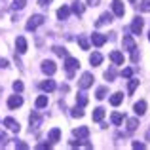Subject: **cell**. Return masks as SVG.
<instances>
[{"mask_svg":"<svg viewBox=\"0 0 150 150\" xmlns=\"http://www.w3.org/2000/svg\"><path fill=\"white\" fill-rule=\"evenodd\" d=\"M4 125H6V127L10 129V131H15V133H17L19 129H21V125H19V122H17V120H13L11 116L4 118Z\"/></svg>","mask_w":150,"mask_h":150,"instance_id":"ba28073f","label":"cell"},{"mask_svg":"<svg viewBox=\"0 0 150 150\" xmlns=\"http://www.w3.org/2000/svg\"><path fill=\"white\" fill-rule=\"evenodd\" d=\"M124 48L127 50V51H133L137 48V44H135V40H133V36H129V34H125L124 36Z\"/></svg>","mask_w":150,"mask_h":150,"instance_id":"4fadbf2b","label":"cell"},{"mask_svg":"<svg viewBox=\"0 0 150 150\" xmlns=\"http://www.w3.org/2000/svg\"><path fill=\"white\" fill-rule=\"evenodd\" d=\"M25 0H13V4H11V8H13V10H23V8H25Z\"/></svg>","mask_w":150,"mask_h":150,"instance_id":"f546056e","label":"cell"},{"mask_svg":"<svg viewBox=\"0 0 150 150\" xmlns=\"http://www.w3.org/2000/svg\"><path fill=\"white\" fill-rule=\"evenodd\" d=\"M141 10H143V11H150V0H141Z\"/></svg>","mask_w":150,"mask_h":150,"instance_id":"d590c367","label":"cell"},{"mask_svg":"<svg viewBox=\"0 0 150 150\" xmlns=\"http://www.w3.org/2000/svg\"><path fill=\"white\" fill-rule=\"evenodd\" d=\"M78 44H80L82 50H89V42H88L86 36H78Z\"/></svg>","mask_w":150,"mask_h":150,"instance_id":"83f0119b","label":"cell"},{"mask_svg":"<svg viewBox=\"0 0 150 150\" xmlns=\"http://www.w3.org/2000/svg\"><path fill=\"white\" fill-rule=\"evenodd\" d=\"M143 27H144V19L143 17H135L131 23V33L133 34H141L143 33Z\"/></svg>","mask_w":150,"mask_h":150,"instance_id":"52a82bcc","label":"cell"},{"mask_svg":"<svg viewBox=\"0 0 150 150\" xmlns=\"http://www.w3.org/2000/svg\"><path fill=\"white\" fill-rule=\"evenodd\" d=\"M70 11H74L76 15H82V13H84V4H82L80 0H78V2H74L72 8H70Z\"/></svg>","mask_w":150,"mask_h":150,"instance_id":"cb8c5ba5","label":"cell"},{"mask_svg":"<svg viewBox=\"0 0 150 150\" xmlns=\"http://www.w3.org/2000/svg\"><path fill=\"white\" fill-rule=\"evenodd\" d=\"M108 23H112V13H108V11H106V13H103L101 17L97 19L95 25L97 27H103V25H108Z\"/></svg>","mask_w":150,"mask_h":150,"instance_id":"5bb4252c","label":"cell"},{"mask_svg":"<svg viewBox=\"0 0 150 150\" xmlns=\"http://www.w3.org/2000/svg\"><path fill=\"white\" fill-rule=\"evenodd\" d=\"M70 116H72V118H82V116H84V110H82V106H74V108L70 110Z\"/></svg>","mask_w":150,"mask_h":150,"instance_id":"4316f807","label":"cell"},{"mask_svg":"<svg viewBox=\"0 0 150 150\" xmlns=\"http://www.w3.org/2000/svg\"><path fill=\"white\" fill-rule=\"evenodd\" d=\"M89 63H91L93 67H99L101 63H103V55L99 53V51H95V53H91V55H89Z\"/></svg>","mask_w":150,"mask_h":150,"instance_id":"d6986e66","label":"cell"},{"mask_svg":"<svg viewBox=\"0 0 150 150\" xmlns=\"http://www.w3.org/2000/svg\"><path fill=\"white\" fill-rule=\"evenodd\" d=\"M106 91H108L106 88H99V89H97V93H95V97H97V99H105V97H106Z\"/></svg>","mask_w":150,"mask_h":150,"instance_id":"d6a6232c","label":"cell"},{"mask_svg":"<svg viewBox=\"0 0 150 150\" xmlns=\"http://www.w3.org/2000/svg\"><path fill=\"white\" fill-rule=\"evenodd\" d=\"M110 120H112V124H114V125H120L122 122H124V114H120V112H114L112 116H110Z\"/></svg>","mask_w":150,"mask_h":150,"instance_id":"d4e9b609","label":"cell"},{"mask_svg":"<svg viewBox=\"0 0 150 150\" xmlns=\"http://www.w3.org/2000/svg\"><path fill=\"white\" fill-rule=\"evenodd\" d=\"M133 110H135V114H137V116H143V114L146 112V101H139V103H135Z\"/></svg>","mask_w":150,"mask_h":150,"instance_id":"e0dca14e","label":"cell"},{"mask_svg":"<svg viewBox=\"0 0 150 150\" xmlns=\"http://www.w3.org/2000/svg\"><path fill=\"white\" fill-rule=\"evenodd\" d=\"M91 42H93V46L101 48V46H105L106 36H105V34H101V33H93V34H91Z\"/></svg>","mask_w":150,"mask_h":150,"instance_id":"30bf717a","label":"cell"},{"mask_svg":"<svg viewBox=\"0 0 150 150\" xmlns=\"http://www.w3.org/2000/svg\"><path fill=\"white\" fill-rule=\"evenodd\" d=\"M103 118H105V108H103V106H97V108L93 110V122H101Z\"/></svg>","mask_w":150,"mask_h":150,"instance_id":"7402d4cb","label":"cell"},{"mask_svg":"<svg viewBox=\"0 0 150 150\" xmlns=\"http://www.w3.org/2000/svg\"><path fill=\"white\" fill-rule=\"evenodd\" d=\"M129 2H135V0H129Z\"/></svg>","mask_w":150,"mask_h":150,"instance_id":"681fc988","label":"cell"},{"mask_svg":"<svg viewBox=\"0 0 150 150\" xmlns=\"http://www.w3.org/2000/svg\"><path fill=\"white\" fill-rule=\"evenodd\" d=\"M110 61H112L114 65H124V53H122V51H112V53H110Z\"/></svg>","mask_w":150,"mask_h":150,"instance_id":"9a60e30c","label":"cell"},{"mask_svg":"<svg viewBox=\"0 0 150 150\" xmlns=\"http://www.w3.org/2000/svg\"><path fill=\"white\" fill-rule=\"evenodd\" d=\"M21 105H23V97L19 95V93H15V95H11L10 99H8V108H10V110L19 108Z\"/></svg>","mask_w":150,"mask_h":150,"instance_id":"277c9868","label":"cell"},{"mask_svg":"<svg viewBox=\"0 0 150 150\" xmlns=\"http://www.w3.org/2000/svg\"><path fill=\"white\" fill-rule=\"evenodd\" d=\"M48 103H50L48 95H40L36 99V108H46V106H48Z\"/></svg>","mask_w":150,"mask_h":150,"instance_id":"603a6c76","label":"cell"},{"mask_svg":"<svg viewBox=\"0 0 150 150\" xmlns=\"http://www.w3.org/2000/svg\"><path fill=\"white\" fill-rule=\"evenodd\" d=\"M51 50H53V51H55V53H57V55H59V57H67V55H69V53H67V50H63V48H59V46H55V48H51Z\"/></svg>","mask_w":150,"mask_h":150,"instance_id":"836d02e7","label":"cell"},{"mask_svg":"<svg viewBox=\"0 0 150 150\" xmlns=\"http://www.w3.org/2000/svg\"><path fill=\"white\" fill-rule=\"evenodd\" d=\"M40 89H42V91H46V93L53 91V89H55V82H53V80H46V82H42V84H40Z\"/></svg>","mask_w":150,"mask_h":150,"instance_id":"ffe728a7","label":"cell"},{"mask_svg":"<svg viewBox=\"0 0 150 150\" xmlns=\"http://www.w3.org/2000/svg\"><path fill=\"white\" fill-rule=\"evenodd\" d=\"M137 86H139V80L131 78V82H129V86H127V93H133V91L137 89Z\"/></svg>","mask_w":150,"mask_h":150,"instance_id":"f1b7e54d","label":"cell"},{"mask_svg":"<svg viewBox=\"0 0 150 150\" xmlns=\"http://www.w3.org/2000/svg\"><path fill=\"white\" fill-rule=\"evenodd\" d=\"M50 2H53V0H38V4H40V6H50Z\"/></svg>","mask_w":150,"mask_h":150,"instance_id":"b9f144b4","label":"cell"},{"mask_svg":"<svg viewBox=\"0 0 150 150\" xmlns=\"http://www.w3.org/2000/svg\"><path fill=\"white\" fill-rule=\"evenodd\" d=\"M40 69H42V72H44V74H48V76H53L55 70H57V65H55L53 61H44Z\"/></svg>","mask_w":150,"mask_h":150,"instance_id":"5b68a950","label":"cell"},{"mask_svg":"<svg viewBox=\"0 0 150 150\" xmlns=\"http://www.w3.org/2000/svg\"><path fill=\"white\" fill-rule=\"evenodd\" d=\"M48 139L51 141V144H53V143H57V141L61 139V129H59V127H53V129H51V131H50Z\"/></svg>","mask_w":150,"mask_h":150,"instance_id":"ac0fdd59","label":"cell"},{"mask_svg":"<svg viewBox=\"0 0 150 150\" xmlns=\"http://www.w3.org/2000/svg\"><path fill=\"white\" fill-rule=\"evenodd\" d=\"M6 141H8L6 131H0V146H4V144H6Z\"/></svg>","mask_w":150,"mask_h":150,"instance_id":"f35d334b","label":"cell"},{"mask_svg":"<svg viewBox=\"0 0 150 150\" xmlns=\"http://www.w3.org/2000/svg\"><path fill=\"white\" fill-rule=\"evenodd\" d=\"M122 101H124V93H120V91L112 93V97H110V105H112V106H118Z\"/></svg>","mask_w":150,"mask_h":150,"instance_id":"44dd1931","label":"cell"},{"mask_svg":"<svg viewBox=\"0 0 150 150\" xmlns=\"http://www.w3.org/2000/svg\"><path fill=\"white\" fill-rule=\"evenodd\" d=\"M88 6H99V0H88Z\"/></svg>","mask_w":150,"mask_h":150,"instance_id":"ee69618b","label":"cell"},{"mask_svg":"<svg viewBox=\"0 0 150 150\" xmlns=\"http://www.w3.org/2000/svg\"><path fill=\"white\" fill-rule=\"evenodd\" d=\"M23 88H25V86H23V82H19V80L13 82V91H15V93H21Z\"/></svg>","mask_w":150,"mask_h":150,"instance_id":"4dcf8cb0","label":"cell"},{"mask_svg":"<svg viewBox=\"0 0 150 150\" xmlns=\"http://www.w3.org/2000/svg\"><path fill=\"white\" fill-rule=\"evenodd\" d=\"M105 78H106L108 82H112L114 78H116V72H114V69H108V70H106V72H105Z\"/></svg>","mask_w":150,"mask_h":150,"instance_id":"1f68e13d","label":"cell"},{"mask_svg":"<svg viewBox=\"0 0 150 150\" xmlns=\"http://www.w3.org/2000/svg\"><path fill=\"white\" fill-rule=\"evenodd\" d=\"M70 15V8L69 6H61L57 10V19H61V21H65V19H69Z\"/></svg>","mask_w":150,"mask_h":150,"instance_id":"2e32d148","label":"cell"},{"mask_svg":"<svg viewBox=\"0 0 150 150\" xmlns=\"http://www.w3.org/2000/svg\"><path fill=\"white\" fill-rule=\"evenodd\" d=\"M44 21H46L44 15H40V13L33 15V17H30L29 21H27V30H36L40 25H44Z\"/></svg>","mask_w":150,"mask_h":150,"instance_id":"7a4b0ae2","label":"cell"},{"mask_svg":"<svg viewBox=\"0 0 150 150\" xmlns=\"http://www.w3.org/2000/svg\"><path fill=\"white\" fill-rule=\"evenodd\" d=\"M15 148L27 150V148H29V144H27V143H23V141H17V139H15Z\"/></svg>","mask_w":150,"mask_h":150,"instance_id":"8d00e7d4","label":"cell"},{"mask_svg":"<svg viewBox=\"0 0 150 150\" xmlns=\"http://www.w3.org/2000/svg\"><path fill=\"white\" fill-rule=\"evenodd\" d=\"M133 148H144V143H139V141H135V143H133Z\"/></svg>","mask_w":150,"mask_h":150,"instance_id":"7bdbcfd3","label":"cell"},{"mask_svg":"<svg viewBox=\"0 0 150 150\" xmlns=\"http://www.w3.org/2000/svg\"><path fill=\"white\" fill-rule=\"evenodd\" d=\"M122 76L124 78H131L133 76V69H124L122 70Z\"/></svg>","mask_w":150,"mask_h":150,"instance_id":"74e56055","label":"cell"},{"mask_svg":"<svg viewBox=\"0 0 150 150\" xmlns=\"http://www.w3.org/2000/svg\"><path fill=\"white\" fill-rule=\"evenodd\" d=\"M80 67V61H78L76 57H70V55H67L65 57V69H67V74H69V78L74 76V70Z\"/></svg>","mask_w":150,"mask_h":150,"instance_id":"6da1fadb","label":"cell"},{"mask_svg":"<svg viewBox=\"0 0 150 150\" xmlns=\"http://www.w3.org/2000/svg\"><path fill=\"white\" fill-rule=\"evenodd\" d=\"M6 10V0H0V11Z\"/></svg>","mask_w":150,"mask_h":150,"instance_id":"f6af8a7d","label":"cell"},{"mask_svg":"<svg viewBox=\"0 0 150 150\" xmlns=\"http://www.w3.org/2000/svg\"><path fill=\"white\" fill-rule=\"evenodd\" d=\"M137 127H139V120H137V118H131V120H127V131H129V133L135 131Z\"/></svg>","mask_w":150,"mask_h":150,"instance_id":"484cf974","label":"cell"},{"mask_svg":"<svg viewBox=\"0 0 150 150\" xmlns=\"http://www.w3.org/2000/svg\"><path fill=\"white\" fill-rule=\"evenodd\" d=\"M51 143H46V144H38V148H50Z\"/></svg>","mask_w":150,"mask_h":150,"instance_id":"bcb514c9","label":"cell"},{"mask_svg":"<svg viewBox=\"0 0 150 150\" xmlns=\"http://www.w3.org/2000/svg\"><path fill=\"white\" fill-rule=\"evenodd\" d=\"M72 133H74V137H78L80 141H84V139H88V137H89V129L86 127V125H82V127H76Z\"/></svg>","mask_w":150,"mask_h":150,"instance_id":"8fae6325","label":"cell"},{"mask_svg":"<svg viewBox=\"0 0 150 150\" xmlns=\"http://www.w3.org/2000/svg\"><path fill=\"white\" fill-rule=\"evenodd\" d=\"M112 11H114L116 17H124V13H125L124 2H122V0H112Z\"/></svg>","mask_w":150,"mask_h":150,"instance_id":"8992f818","label":"cell"},{"mask_svg":"<svg viewBox=\"0 0 150 150\" xmlns=\"http://www.w3.org/2000/svg\"><path fill=\"white\" fill-rule=\"evenodd\" d=\"M78 86H80L82 89L91 88V86H93V74L91 72H84V74H82V78H80V82H78Z\"/></svg>","mask_w":150,"mask_h":150,"instance_id":"3957f363","label":"cell"},{"mask_svg":"<svg viewBox=\"0 0 150 150\" xmlns=\"http://www.w3.org/2000/svg\"><path fill=\"white\" fill-rule=\"evenodd\" d=\"M8 67H10L8 59H2V57H0V69H8Z\"/></svg>","mask_w":150,"mask_h":150,"instance_id":"60d3db41","label":"cell"},{"mask_svg":"<svg viewBox=\"0 0 150 150\" xmlns=\"http://www.w3.org/2000/svg\"><path fill=\"white\" fill-rule=\"evenodd\" d=\"M88 105V97L84 95V93H80V95H78V106H86Z\"/></svg>","mask_w":150,"mask_h":150,"instance_id":"e575fe53","label":"cell"},{"mask_svg":"<svg viewBox=\"0 0 150 150\" xmlns=\"http://www.w3.org/2000/svg\"><path fill=\"white\" fill-rule=\"evenodd\" d=\"M15 48H17V53H27L29 44H27L25 36H17V40H15Z\"/></svg>","mask_w":150,"mask_h":150,"instance_id":"9c48e42d","label":"cell"},{"mask_svg":"<svg viewBox=\"0 0 150 150\" xmlns=\"http://www.w3.org/2000/svg\"><path fill=\"white\" fill-rule=\"evenodd\" d=\"M131 61H133V63H137V61H139V51H137V48L131 51Z\"/></svg>","mask_w":150,"mask_h":150,"instance_id":"ab89813d","label":"cell"},{"mask_svg":"<svg viewBox=\"0 0 150 150\" xmlns=\"http://www.w3.org/2000/svg\"><path fill=\"white\" fill-rule=\"evenodd\" d=\"M70 146H80V139H78V141H72V143H70Z\"/></svg>","mask_w":150,"mask_h":150,"instance_id":"7dc6e473","label":"cell"},{"mask_svg":"<svg viewBox=\"0 0 150 150\" xmlns=\"http://www.w3.org/2000/svg\"><path fill=\"white\" fill-rule=\"evenodd\" d=\"M148 40H150V33H148Z\"/></svg>","mask_w":150,"mask_h":150,"instance_id":"c3c4849f","label":"cell"},{"mask_svg":"<svg viewBox=\"0 0 150 150\" xmlns=\"http://www.w3.org/2000/svg\"><path fill=\"white\" fill-rule=\"evenodd\" d=\"M29 122H30V129H38L42 125V116H38L36 112H33L30 118H29Z\"/></svg>","mask_w":150,"mask_h":150,"instance_id":"7c38bea8","label":"cell"}]
</instances>
